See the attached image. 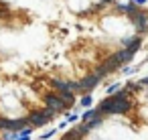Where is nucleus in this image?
Instances as JSON below:
<instances>
[{
    "label": "nucleus",
    "instance_id": "nucleus-1",
    "mask_svg": "<svg viewBox=\"0 0 148 140\" xmlns=\"http://www.w3.org/2000/svg\"><path fill=\"white\" fill-rule=\"evenodd\" d=\"M130 21H132V25L136 27V35H142V33L148 31V14H146L144 10L138 8V10L130 16Z\"/></svg>",
    "mask_w": 148,
    "mask_h": 140
},
{
    "label": "nucleus",
    "instance_id": "nucleus-2",
    "mask_svg": "<svg viewBox=\"0 0 148 140\" xmlns=\"http://www.w3.org/2000/svg\"><path fill=\"white\" fill-rule=\"evenodd\" d=\"M110 97H112V106H110L108 114H128L132 110L130 97H124V100H116L114 95H110Z\"/></svg>",
    "mask_w": 148,
    "mask_h": 140
},
{
    "label": "nucleus",
    "instance_id": "nucleus-3",
    "mask_svg": "<svg viewBox=\"0 0 148 140\" xmlns=\"http://www.w3.org/2000/svg\"><path fill=\"white\" fill-rule=\"evenodd\" d=\"M45 104H47L49 108H53L57 114H61V112L67 110V104H65L59 95H55V93H47V95H45Z\"/></svg>",
    "mask_w": 148,
    "mask_h": 140
},
{
    "label": "nucleus",
    "instance_id": "nucleus-4",
    "mask_svg": "<svg viewBox=\"0 0 148 140\" xmlns=\"http://www.w3.org/2000/svg\"><path fill=\"white\" fill-rule=\"evenodd\" d=\"M99 81H101V79H99L95 73H87V75H83V79L79 81V83H81V93H89Z\"/></svg>",
    "mask_w": 148,
    "mask_h": 140
},
{
    "label": "nucleus",
    "instance_id": "nucleus-5",
    "mask_svg": "<svg viewBox=\"0 0 148 140\" xmlns=\"http://www.w3.org/2000/svg\"><path fill=\"white\" fill-rule=\"evenodd\" d=\"M27 120H29V126H33V128H43V126L49 124V120L45 118L43 112H33V114H29Z\"/></svg>",
    "mask_w": 148,
    "mask_h": 140
},
{
    "label": "nucleus",
    "instance_id": "nucleus-6",
    "mask_svg": "<svg viewBox=\"0 0 148 140\" xmlns=\"http://www.w3.org/2000/svg\"><path fill=\"white\" fill-rule=\"evenodd\" d=\"M122 45L126 47V49H130V51H138L140 47H142V35H134V37H124L122 39Z\"/></svg>",
    "mask_w": 148,
    "mask_h": 140
},
{
    "label": "nucleus",
    "instance_id": "nucleus-7",
    "mask_svg": "<svg viewBox=\"0 0 148 140\" xmlns=\"http://www.w3.org/2000/svg\"><path fill=\"white\" fill-rule=\"evenodd\" d=\"M114 55H116V59L120 61V65H128V63L134 59V51H130V49H126V47L120 49V51H116Z\"/></svg>",
    "mask_w": 148,
    "mask_h": 140
},
{
    "label": "nucleus",
    "instance_id": "nucleus-8",
    "mask_svg": "<svg viewBox=\"0 0 148 140\" xmlns=\"http://www.w3.org/2000/svg\"><path fill=\"white\" fill-rule=\"evenodd\" d=\"M101 65L108 69V73H114L116 69H120V67H122V65H120V61L116 59V55H110V57H108V59H106Z\"/></svg>",
    "mask_w": 148,
    "mask_h": 140
},
{
    "label": "nucleus",
    "instance_id": "nucleus-9",
    "mask_svg": "<svg viewBox=\"0 0 148 140\" xmlns=\"http://www.w3.org/2000/svg\"><path fill=\"white\" fill-rule=\"evenodd\" d=\"M57 95H59V97H61V100L67 104V108H71V106L75 104V93H73L71 89H67V91H59Z\"/></svg>",
    "mask_w": 148,
    "mask_h": 140
},
{
    "label": "nucleus",
    "instance_id": "nucleus-10",
    "mask_svg": "<svg viewBox=\"0 0 148 140\" xmlns=\"http://www.w3.org/2000/svg\"><path fill=\"white\" fill-rule=\"evenodd\" d=\"M116 6H118L120 12H126L128 16H132V14L138 10V4H136V2H130V4H116Z\"/></svg>",
    "mask_w": 148,
    "mask_h": 140
},
{
    "label": "nucleus",
    "instance_id": "nucleus-11",
    "mask_svg": "<svg viewBox=\"0 0 148 140\" xmlns=\"http://www.w3.org/2000/svg\"><path fill=\"white\" fill-rule=\"evenodd\" d=\"M51 87L59 93V91H67L69 89V81H61V79H51Z\"/></svg>",
    "mask_w": 148,
    "mask_h": 140
},
{
    "label": "nucleus",
    "instance_id": "nucleus-12",
    "mask_svg": "<svg viewBox=\"0 0 148 140\" xmlns=\"http://www.w3.org/2000/svg\"><path fill=\"white\" fill-rule=\"evenodd\" d=\"M93 73H95L99 79H103V77H108V75H110V73H108V69H106L103 65H97V67L93 69Z\"/></svg>",
    "mask_w": 148,
    "mask_h": 140
},
{
    "label": "nucleus",
    "instance_id": "nucleus-13",
    "mask_svg": "<svg viewBox=\"0 0 148 140\" xmlns=\"http://www.w3.org/2000/svg\"><path fill=\"white\" fill-rule=\"evenodd\" d=\"M91 102H93L91 93H83V97H81V102H79V104H81L83 108H89V106H91Z\"/></svg>",
    "mask_w": 148,
    "mask_h": 140
},
{
    "label": "nucleus",
    "instance_id": "nucleus-14",
    "mask_svg": "<svg viewBox=\"0 0 148 140\" xmlns=\"http://www.w3.org/2000/svg\"><path fill=\"white\" fill-rule=\"evenodd\" d=\"M69 89L73 93H81V83L79 81H69Z\"/></svg>",
    "mask_w": 148,
    "mask_h": 140
},
{
    "label": "nucleus",
    "instance_id": "nucleus-15",
    "mask_svg": "<svg viewBox=\"0 0 148 140\" xmlns=\"http://www.w3.org/2000/svg\"><path fill=\"white\" fill-rule=\"evenodd\" d=\"M93 114H97V110H87V112H85V114H83V116H81L79 120H81V122H87V120H89V118H91Z\"/></svg>",
    "mask_w": 148,
    "mask_h": 140
},
{
    "label": "nucleus",
    "instance_id": "nucleus-16",
    "mask_svg": "<svg viewBox=\"0 0 148 140\" xmlns=\"http://www.w3.org/2000/svg\"><path fill=\"white\" fill-rule=\"evenodd\" d=\"M120 69H122V73H126V75H130V73H134V71H136V67H128V65H122Z\"/></svg>",
    "mask_w": 148,
    "mask_h": 140
},
{
    "label": "nucleus",
    "instance_id": "nucleus-17",
    "mask_svg": "<svg viewBox=\"0 0 148 140\" xmlns=\"http://www.w3.org/2000/svg\"><path fill=\"white\" fill-rule=\"evenodd\" d=\"M120 89V83H112V85H108V93L112 95V93H116Z\"/></svg>",
    "mask_w": 148,
    "mask_h": 140
},
{
    "label": "nucleus",
    "instance_id": "nucleus-18",
    "mask_svg": "<svg viewBox=\"0 0 148 140\" xmlns=\"http://www.w3.org/2000/svg\"><path fill=\"white\" fill-rule=\"evenodd\" d=\"M51 136H55V130H53V128H51V130H49V132H45V134H43V136H41V140H49V138H51Z\"/></svg>",
    "mask_w": 148,
    "mask_h": 140
},
{
    "label": "nucleus",
    "instance_id": "nucleus-19",
    "mask_svg": "<svg viewBox=\"0 0 148 140\" xmlns=\"http://www.w3.org/2000/svg\"><path fill=\"white\" fill-rule=\"evenodd\" d=\"M79 120V116H75V114H69L67 116V122H77Z\"/></svg>",
    "mask_w": 148,
    "mask_h": 140
},
{
    "label": "nucleus",
    "instance_id": "nucleus-20",
    "mask_svg": "<svg viewBox=\"0 0 148 140\" xmlns=\"http://www.w3.org/2000/svg\"><path fill=\"white\" fill-rule=\"evenodd\" d=\"M140 85H148V75H146V77H142V79H140Z\"/></svg>",
    "mask_w": 148,
    "mask_h": 140
},
{
    "label": "nucleus",
    "instance_id": "nucleus-21",
    "mask_svg": "<svg viewBox=\"0 0 148 140\" xmlns=\"http://www.w3.org/2000/svg\"><path fill=\"white\" fill-rule=\"evenodd\" d=\"M110 2H114V0H99V4H101V6H106V4H110Z\"/></svg>",
    "mask_w": 148,
    "mask_h": 140
},
{
    "label": "nucleus",
    "instance_id": "nucleus-22",
    "mask_svg": "<svg viewBox=\"0 0 148 140\" xmlns=\"http://www.w3.org/2000/svg\"><path fill=\"white\" fill-rule=\"evenodd\" d=\"M130 2H136V4H144L146 0H130Z\"/></svg>",
    "mask_w": 148,
    "mask_h": 140
},
{
    "label": "nucleus",
    "instance_id": "nucleus-23",
    "mask_svg": "<svg viewBox=\"0 0 148 140\" xmlns=\"http://www.w3.org/2000/svg\"><path fill=\"white\" fill-rule=\"evenodd\" d=\"M18 140H29V138H18Z\"/></svg>",
    "mask_w": 148,
    "mask_h": 140
}]
</instances>
